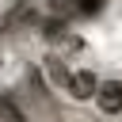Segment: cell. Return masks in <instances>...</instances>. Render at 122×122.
<instances>
[{
    "instance_id": "1",
    "label": "cell",
    "mask_w": 122,
    "mask_h": 122,
    "mask_svg": "<svg viewBox=\"0 0 122 122\" xmlns=\"http://www.w3.org/2000/svg\"><path fill=\"white\" fill-rule=\"evenodd\" d=\"M61 88L69 92L72 103H92V95H95V88H99V76H95L92 69H65Z\"/></svg>"
},
{
    "instance_id": "2",
    "label": "cell",
    "mask_w": 122,
    "mask_h": 122,
    "mask_svg": "<svg viewBox=\"0 0 122 122\" xmlns=\"http://www.w3.org/2000/svg\"><path fill=\"white\" fill-rule=\"evenodd\" d=\"M92 99L103 114H122V80H99Z\"/></svg>"
},
{
    "instance_id": "3",
    "label": "cell",
    "mask_w": 122,
    "mask_h": 122,
    "mask_svg": "<svg viewBox=\"0 0 122 122\" xmlns=\"http://www.w3.org/2000/svg\"><path fill=\"white\" fill-rule=\"evenodd\" d=\"M50 42H53V50H61V57H65V53H80V50H84V38H80V34H72V30H61V34H53Z\"/></svg>"
},
{
    "instance_id": "4",
    "label": "cell",
    "mask_w": 122,
    "mask_h": 122,
    "mask_svg": "<svg viewBox=\"0 0 122 122\" xmlns=\"http://www.w3.org/2000/svg\"><path fill=\"white\" fill-rule=\"evenodd\" d=\"M72 4H76V0H46V8H50L53 15H65V11H72Z\"/></svg>"
},
{
    "instance_id": "5",
    "label": "cell",
    "mask_w": 122,
    "mask_h": 122,
    "mask_svg": "<svg viewBox=\"0 0 122 122\" xmlns=\"http://www.w3.org/2000/svg\"><path fill=\"white\" fill-rule=\"evenodd\" d=\"M99 8H103V0H76L72 4V11H84V15L88 11H99Z\"/></svg>"
}]
</instances>
